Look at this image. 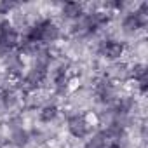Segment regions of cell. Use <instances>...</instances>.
<instances>
[{
    "label": "cell",
    "instance_id": "1",
    "mask_svg": "<svg viewBox=\"0 0 148 148\" xmlns=\"http://www.w3.org/2000/svg\"><path fill=\"white\" fill-rule=\"evenodd\" d=\"M59 38V26L49 19V18H42L38 21H35L21 37L19 47L23 51H37L42 45L52 44Z\"/></svg>",
    "mask_w": 148,
    "mask_h": 148
},
{
    "label": "cell",
    "instance_id": "2",
    "mask_svg": "<svg viewBox=\"0 0 148 148\" xmlns=\"http://www.w3.org/2000/svg\"><path fill=\"white\" fill-rule=\"evenodd\" d=\"M110 21V16L106 12H99V11H94V12H84V16L77 21L75 28L79 33H84V35H92L96 32H99L105 25H108Z\"/></svg>",
    "mask_w": 148,
    "mask_h": 148
},
{
    "label": "cell",
    "instance_id": "3",
    "mask_svg": "<svg viewBox=\"0 0 148 148\" xmlns=\"http://www.w3.org/2000/svg\"><path fill=\"white\" fill-rule=\"evenodd\" d=\"M21 35L9 21H0V51L2 52H12L19 47Z\"/></svg>",
    "mask_w": 148,
    "mask_h": 148
},
{
    "label": "cell",
    "instance_id": "4",
    "mask_svg": "<svg viewBox=\"0 0 148 148\" xmlns=\"http://www.w3.org/2000/svg\"><path fill=\"white\" fill-rule=\"evenodd\" d=\"M66 127H68V132L73 138H79V139L87 138L92 132V124L89 122L87 115H84V113H71V115H68Z\"/></svg>",
    "mask_w": 148,
    "mask_h": 148
},
{
    "label": "cell",
    "instance_id": "5",
    "mask_svg": "<svg viewBox=\"0 0 148 148\" xmlns=\"http://www.w3.org/2000/svg\"><path fill=\"white\" fill-rule=\"evenodd\" d=\"M148 21V14H146V4H141L138 9H134L132 12L125 14L122 19V28L127 33H134L138 30H143L146 26Z\"/></svg>",
    "mask_w": 148,
    "mask_h": 148
},
{
    "label": "cell",
    "instance_id": "6",
    "mask_svg": "<svg viewBox=\"0 0 148 148\" xmlns=\"http://www.w3.org/2000/svg\"><path fill=\"white\" fill-rule=\"evenodd\" d=\"M124 51H125V45L120 42V40H115V38H105L99 42V47H98V52L106 58V59H119L124 56Z\"/></svg>",
    "mask_w": 148,
    "mask_h": 148
},
{
    "label": "cell",
    "instance_id": "7",
    "mask_svg": "<svg viewBox=\"0 0 148 148\" xmlns=\"http://www.w3.org/2000/svg\"><path fill=\"white\" fill-rule=\"evenodd\" d=\"M94 92H96L98 101H99V103H105V105H110V103H113V101L117 99V98H115L117 89H115V86H113V82H112L110 79H101V80L96 84Z\"/></svg>",
    "mask_w": 148,
    "mask_h": 148
},
{
    "label": "cell",
    "instance_id": "8",
    "mask_svg": "<svg viewBox=\"0 0 148 148\" xmlns=\"http://www.w3.org/2000/svg\"><path fill=\"white\" fill-rule=\"evenodd\" d=\"M129 75L134 80V84L138 86V89L141 91V94H145V91H146V66L145 64H134V66H131Z\"/></svg>",
    "mask_w": 148,
    "mask_h": 148
},
{
    "label": "cell",
    "instance_id": "9",
    "mask_svg": "<svg viewBox=\"0 0 148 148\" xmlns=\"http://www.w3.org/2000/svg\"><path fill=\"white\" fill-rule=\"evenodd\" d=\"M52 82H54V89L58 92H66V89L70 86V73L64 68L56 70L54 75H52Z\"/></svg>",
    "mask_w": 148,
    "mask_h": 148
},
{
    "label": "cell",
    "instance_id": "10",
    "mask_svg": "<svg viewBox=\"0 0 148 148\" xmlns=\"http://www.w3.org/2000/svg\"><path fill=\"white\" fill-rule=\"evenodd\" d=\"M63 14L70 19H80L84 16V5L82 4H77V2H68L61 7Z\"/></svg>",
    "mask_w": 148,
    "mask_h": 148
},
{
    "label": "cell",
    "instance_id": "11",
    "mask_svg": "<svg viewBox=\"0 0 148 148\" xmlns=\"http://www.w3.org/2000/svg\"><path fill=\"white\" fill-rule=\"evenodd\" d=\"M58 115H59V108L56 105H47L40 112V120L42 122H52Z\"/></svg>",
    "mask_w": 148,
    "mask_h": 148
},
{
    "label": "cell",
    "instance_id": "12",
    "mask_svg": "<svg viewBox=\"0 0 148 148\" xmlns=\"http://www.w3.org/2000/svg\"><path fill=\"white\" fill-rule=\"evenodd\" d=\"M12 139H14V143H16L18 146H21V145H26V143H28V134H26V131L19 129L18 132L12 134Z\"/></svg>",
    "mask_w": 148,
    "mask_h": 148
}]
</instances>
